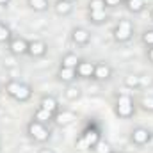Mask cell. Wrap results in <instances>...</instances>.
I'll return each mask as SVG.
<instances>
[{
    "mask_svg": "<svg viewBox=\"0 0 153 153\" xmlns=\"http://www.w3.org/2000/svg\"><path fill=\"white\" fill-rule=\"evenodd\" d=\"M5 93L11 98H14L16 102H27L32 96V87L29 84L18 82V80H9L5 84Z\"/></svg>",
    "mask_w": 153,
    "mask_h": 153,
    "instance_id": "cell-1",
    "label": "cell"
},
{
    "mask_svg": "<svg viewBox=\"0 0 153 153\" xmlns=\"http://www.w3.org/2000/svg\"><path fill=\"white\" fill-rule=\"evenodd\" d=\"M135 112L134 107V100L128 94H117V102H116V114L119 116L121 119H128L132 117Z\"/></svg>",
    "mask_w": 153,
    "mask_h": 153,
    "instance_id": "cell-2",
    "label": "cell"
},
{
    "mask_svg": "<svg viewBox=\"0 0 153 153\" xmlns=\"http://www.w3.org/2000/svg\"><path fill=\"white\" fill-rule=\"evenodd\" d=\"M27 132H29V135H30L34 141H38V143H46V141L50 139V130L46 128V125H45V123H39L36 119H32V121L27 125Z\"/></svg>",
    "mask_w": 153,
    "mask_h": 153,
    "instance_id": "cell-3",
    "label": "cell"
},
{
    "mask_svg": "<svg viewBox=\"0 0 153 153\" xmlns=\"http://www.w3.org/2000/svg\"><path fill=\"white\" fill-rule=\"evenodd\" d=\"M132 34H134V25H132V22L126 20V18L119 20L117 25H116V29H114V39L116 41H117V43H126L128 39L132 38Z\"/></svg>",
    "mask_w": 153,
    "mask_h": 153,
    "instance_id": "cell-4",
    "label": "cell"
},
{
    "mask_svg": "<svg viewBox=\"0 0 153 153\" xmlns=\"http://www.w3.org/2000/svg\"><path fill=\"white\" fill-rule=\"evenodd\" d=\"M98 143H100V134H98V130H87L85 134H82V135L78 137L76 146H78L80 150H93V148L98 146Z\"/></svg>",
    "mask_w": 153,
    "mask_h": 153,
    "instance_id": "cell-5",
    "label": "cell"
},
{
    "mask_svg": "<svg viewBox=\"0 0 153 153\" xmlns=\"http://www.w3.org/2000/svg\"><path fill=\"white\" fill-rule=\"evenodd\" d=\"M152 137H153V134L148 128H143V126L134 128V130H132V135H130L132 143L137 144V146H146V144H150Z\"/></svg>",
    "mask_w": 153,
    "mask_h": 153,
    "instance_id": "cell-6",
    "label": "cell"
},
{
    "mask_svg": "<svg viewBox=\"0 0 153 153\" xmlns=\"http://www.w3.org/2000/svg\"><path fill=\"white\" fill-rule=\"evenodd\" d=\"M29 50V41L23 38H13L9 41V52L13 55H23Z\"/></svg>",
    "mask_w": 153,
    "mask_h": 153,
    "instance_id": "cell-7",
    "label": "cell"
},
{
    "mask_svg": "<svg viewBox=\"0 0 153 153\" xmlns=\"http://www.w3.org/2000/svg\"><path fill=\"white\" fill-rule=\"evenodd\" d=\"M75 119H76L75 112H73V111H66V109H64V111L59 109V111L55 112V116H53V121H55L59 126H70Z\"/></svg>",
    "mask_w": 153,
    "mask_h": 153,
    "instance_id": "cell-8",
    "label": "cell"
},
{
    "mask_svg": "<svg viewBox=\"0 0 153 153\" xmlns=\"http://www.w3.org/2000/svg\"><path fill=\"white\" fill-rule=\"evenodd\" d=\"M71 41L78 46H84V45H87L91 41V32L87 29H84V27H75L71 30Z\"/></svg>",
    "mask_w": 153,
    "mask_h": 153,
    "instance_id": "cell-9",
    "label": "cell"
},
{
    "mask_svg": "<svg viewBox=\"0 0 153 153\" xmlns=\"http://www.w3.org/2000/svg\"><path fill=\"white\" fill-rule=\"evenodd\" d=\"M46 50H48V46H46V43H45V41H41V39L29 41V50H27V53H29L30 57H34V59L43 57V55L46 53Z\"/></svg>",
    "mask_w": 153,
    "mask_h": 153,
    "instance_id": "cell-10",
    "label": "cell"
},
{
    "mask_svg": "<svg viewBox=\"0 0 153 153\" xmlns=\"http://www.w3.org/2000/svg\"><path fill=\"white\" fill-rule=\"evenodd\" d=\"M111 76H112V68H111L107 62H96V66H94V75H93L94 80L103 82V80H109Z\"/></svg>",
    "mask_w": 153,
    "mask_h": 153,
    "instance_id": "cell-11",
    "label": "cell"
},
{
    "mask_svg": "<svg viewBox=\"0 0 153 153\" xmlns=\"http://www.w3.org/2000/svg\"><path fill=\"white\" fill-rule=\"evenodd\" d=\"M94 66H96V62L80 61L76 64V76H80V78H93V75H94Z\"/></svg>",
    "mask_w": 153,
    "mask_h": 153,
    "instance_id": "cell-12",
    "label": "cell"
},
{
    "mask_svg": "<svg viewBox=\"0 0 153 153\" xmlns=\"http://www.w3.org/2000/svg\"><path fill=\"white\" fill-rule=\"evenodd\" d=\"M39 107H41V109H45V111H48V112H52V114L55 116V112L59 111V102H57V98H55V96L46 94V96H43V98H41Z\"/></svg>",
    "mask_w": 153,
    "mask_h": 153,
    "instance_id": "cell-13",
    "label": "cell"
},
{
    "mask_svg": "<svg viewBox=\"0 0 153 153\" xmlns=\"http://www.w3.org/2000/svg\"><path fill=\"white\" fill-rule=\"evenodd\" d=\"M57 76H59L61 82L71 84V82L76 78V70H73V68H62V66H61L59 71H57Z\"/></svg>",
    "mask_w": 153,
    "mask_h": 153,
    "instance_id": "cell-14",
    "label": "cell"
},
{
    "mask_svg": "<svg viewBox=\"0 0 153 153\" xmlns=\"http://www.w3.org/2000/svg\"><path fill=\"white\" fill-rule=\"evenodd\" d=\"M78 62H80V59L76 57V53H73V52L64 53L62 59H61V66L62 68H73V70H76V64Z\"/></svg>",
    "mask_w": 153,
    "mask_h": 153,
    "instance_id": "cell-15",
    "label": "cell"
},
{
    "mask_svg": "<svg viewBox=\"0 0 153 153\" xmlns=\"http://www.w3.org/2000/svg\"><path fill=\"white\" fill-rule=\"evenodd\" d=\"M53 9H55V13H57L59 16H66V14L71 13L73 5H71L70 2H64V0H57L55 5H53Z\"/></svg>",
    "mask_w": 153,
    "mask_h": 153,
    "instance_id": "cell-16",
    "label": "cell"
},
{
    "mask_svg": "<svg viewBox=\"0 0 153 153\" xmlns=\"http://www.w3.org/2000/svg\"><path fill=\"white\" fill-rule=\"evenodd\" d=\"M32 119H36V121H39V123H45V125H46V123H50V121H53V114L39 107L38 111L34 112V117H32Z\"/></svg>",
    "mask_w": 153,
    "mask_h": 153,
    "instance_id": "cell-17",
    "label": "cell"
},
{
    "mask_svg": "<svg viewBox=\"0 0 153 153\" xmlns=\"http://www.w3.org/2000/svg\"><path fill=\"white\" fill-rule=\"evenodd\" d=\"M89 22H93L94 25H100V23L107 22L105 11H89Z\"/></svg>",
    "mask_w": 153,
    "mask_h": 153,
    "instance_id": "cell-18",
    "label": "cell"
},
{
    "mask_svg": "<svg viewBox=\"0 0 153 153\" xmlns=\"http://www.w3.org/2000/svg\"><path fill=\"white\" fill-rule=\"evenodd\" d=\"M144 0H128L126 2V7H128V11L130 13H141L143 9H144Z\"/></svg>",
    "mask_w": 153,
    "mask_h": 153,
    "instance_id": "cell-19",
    "label": "cell"
},
{
    "mask_svg": "<svg viewBox=\"0 0 153 153\" xmlns=\"http://www.w3.org/2000/svg\"><path fill=\"white\" fill-rule=\"evenodd\" d=\"M125 85L130 89H137L141 85V76L139 75H126L125 76Z\"/></svg>",
    "mask_w": 153,
    "mask_h": 153,
    "instance_id": "cell-20",
    "label": "cell"
},
{
    "mask_svg": "<svg viewBox=\"0 0 153 153\" xmlns=\"http://www.w3.org/2000/svg\"><path fill=\"white\" fill-rule=\"evenodd\" d=\"M64 96L68 98V100H78L80 98V89L76 87V85H68L66 87V91H64Z\"/></svg>",
    "mask_w": 153,
    "mask_h": 153,
    "instance_id": "cell-21",
    "label": "cell"
},
{
    "mask_svg": "<svg viewBox=\"0 0 153 153\" xmlns=\"http://www.w3.org/2000/svg\"><path fill=\"white\" fill-rule=\"evenodd\" d=\"M13 39V34H11V29L4 23H0V43H9Z\"/></svg>",
    "mask_w": 153,
    "mask_h": 153,
    "instance_id": "cell-22",
    "label": "cell"
},
{
    "mask_svg": "<svg viewBox=\"0 0 153 153\" xmlns=\"http://www.w3.org/2000/svg\"><path fill=\"white\" fill-rule=\"evenodd\" d=\"M29 5L34 11H45L48 9V0H29Z\"/></svg>",
    "mask_w": 153,
    "mask_h": 153,
    "instance_id": "cell-23",
    "label": "cell"
},
{
    "mask_svg": "<svg viewBox=\"0 0 153 153\" xmlns=\"http://www.w3.org/2000/svg\"><path fill=\"white\" fill-rule=\"evenodd\" d=\"M89 11H105L103 0H89Z\"/></svg>",
    "mask_w": 153,
    "mask_h": 153,
    "instance_id": "cell-24",
    "label": "cell"
},
{
    "mask_svg": "<svg viewBox=\"0 0 153 153\" xmlns=\"http://www.w3.org/2000/svg\"><path fill=\"white\" fill-rule=\"evenodd\" d=\"M141 107L148 112H153V96H144L141 100Z\"/></svg>",
    "mask_w": 153,
    "mask_h": 153,
    "instance_id": "cell-25",
    "label": "cell"
},
{
    "mask_svg": "<svg viewBox=\"0 0 153 153\" xmlns=\"http://www.w3.org/2000/svg\"><path fill=\"white\" fill-rule=\"evenodd\" d=\"M143 43L148 46H153V30H146L143 34Z\"/></svg>",
    "mask_w": 153,
    "mask_h": 153,
    "instance_id": "cell-26",
    "label": "cell"
},
{
    "mask_svg": "<svg viewBox=\"0 0 153 153\" xmlns=\"http://www.w3.org/2000/svg\"><path fill=\"white\" fill-rule=\"evenodd\" d=\"M105 2V7H117L121 0H103Z\"/></svg>",
    "mask_w": 153,
    "mask_h": 153,
    "instance_id": "cell-27",
    "label": "cell"
},
{
    "mask_svg": "<svg viewBox=\"0 0 153 153\" xmlns=\"http://www.w3.org/2000/svg\"><path fill=\"white\" fill-rule=\"evenodd\" d=\"M39 153H55V152H53L52 148H41V150H39Z\"/></svg>",
    "mask_w": 153,
    "mask_h": 153,
    "instance_id": "cell-28",
    "label": "cell"
},
{
    "mask_svg": "<svg viewBox=\"0 0 153 153\" xmlns=\"http://www.w3.org/2000/svg\"><path fill=\"white\" fill-rule=\"evenodd\" d=\"M148 59H150V61L153 62V46L150 48V50H148Z\"/></svg>",
    "mask_w": 153,
    "mask_h": 153,
    "instance_id": "cell-29",
    "label": "cell"
},
{
    "mask_svg": "<svg viewBox=\"0 0 153 153\" xmlns=\"http://www.w3.org/2000/svg\"><path fill=\"white\" fill-rule=\"evenodd\" d=\"M9 2H11V0H0V5L5 7V5H9Z\"/></svg>",
    "mask_w": 153,
    "mask_h": 153,
    "instance_id": "cell-30",
    "label": "cell"
},
{
    "mask_svg": "<svg viewBox=\"0 0 153 153\" xmlns=\"http://www.w3.org/2000/svg\"><path fill=\"white\" fill-rule=\"evenodd\" d=\"M64 2H70V4H73V2H75V0H64Z\"/></svg>",
    "mask_w": 153,
    "mask_h": 153,
    "instance_id": "cell-31",
    "label": "cell"
},
{
    "mask_svg": "<svg viewBox=\"0 0 153 153\" xmlns=\"http://www.w3.org/2000/svg\"><path fill=\"white\" fill-rule=\"evenodd\" d=\"M150 16H152V20H153V9H152V13H150Z\"/></svg>",
    "mask_w": 153,
    "mask_h": 153,
    "instance_id": "cell-32",
    "label": "cell"
},
{
    "mask_svg": "<svg viewBox=\"0 0 153 153\" xmlns=\"http://www.w3.org/2000/svg\"><path fill=\"white\" fill-rule=\"evenodd\" d=\"M111 153H123V152H111Z\"/></svg>",
    "mask_w": 153,
    "mask_h": 153,
    "instance_id": "cell-33",
    "label": "cell"
},
{
    "mask_svg": "<svg viewBox=\"0 0 153 153\" xmlns=\"http://www.w3.org/2000/svg\"><path fill=\"white\" fill-rule=\"evenodd\" d=\"M125 2H128V0H125Z\"/></svg>",
    "mask_w": 153,
    "mask_h": 153,
    "instance_id": "cell-34",
    "label": "cell"
}]
</instances>
